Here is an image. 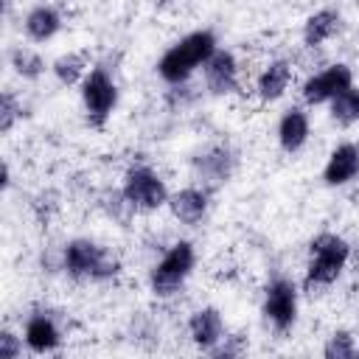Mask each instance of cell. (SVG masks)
<instances>
[{
  "mask_svg": "<svg viewBox=\"0 0 359 359\" xmlns=\"http://www.w3.org/2000/svg\"><path fill=\"white\" fill-rule=\"evenodd\" d=\"M8 62H11L14 73L22 76V79H28V81H36V79L45 73V59H42L36 50L22 48V45L8 53Z\"/></svg>",
  "mask_w": 359,
  "mask_h": 359,
  "instance_id": "obj_21",
  "label": "cell"
},
{
  "mask_svg": "<svg viewBox=\"0 0 359 359\" xmlns=\"http://www.w3.org/2000/svg\"><path fill=\"white\" fill-rule=\"evenodd\" d=\"M22 339H25V348L34 351V353H53L62 345V331H59V325H56V320L50 314L34 311L25 320Z\"/></svg>",
  "mask_w": 359,
  "mask_h": 359,
  "instance_id": "obj_13",
  "label": "cell"
},
{
  "mask_svg": "<svg viewBox=\"0 0 359 359\" xmlns=\"http://www.w3.org/2000/svg\"><path fill=\"white\" fill-rule=\"evenodd\" d=\"M22 28H25V36H28L31 42H48V39H53V36L62 31V14H59L53 6L39 3V6H34V8L25 14Z\"/></svg>",
  "mask_w": 359,
  "mask_h": 359,
  "instance_id": "obj_16",
  "label": "cell"
},
{
  "mask_svg": "<svg viewBox=\"0 0 359 359\" xmlns=\"http://www.w3.org/2000/svg\"><path fill=\"white\" fill-rule=\"evenodd\" d=\"M216 48H219V42H216V34L210 28L191 31L160 56L157 76L165 84H185L199 67H205V62L213 56Z\"/></svg>",
  "mask_w": 359,
  "mask_h": 359,
  "instance_id": "obj_1",
  "label": "cell"
},
{
  "mask_svg": "<svg viewBox=\"0 0 359 359\" xmlns=\"http://www.w3.org/2000/svg\"><path fill=\"white\" fill-rule=\"evenodd\" d=\"M53 76L59 84H81L84 76L90 73V56L84 50H70V53H62L53 65H50Z\"/></svg>",
  "mask_w": 359,
  "mask_h": 359,
  "instance_id": "obj_19",
  "label": "cell"
},
{
  "mask_svg": "<svg viewBox=\"0 0 359 359\" xmlns=\"http://www.w3.org/2000/svg\"><path fill=\"white\" fill-rule=\"evenodd\" d=\"M353 84V70L351 65L345 62H334L317 73H311L303 87H300V95L309 107H320V104H331L342 90H348Z\"/></svg>",
  "mask_w": 359,
  "mask_h": 359,
  "instance_id": "obj_8",
  "label": "cell"
},
{
  "mask_svg": "<svg viewBox=\"0 0 359 359\" xmlns=\"http://www.w3.org/2000/svg\"><path fill=\"white\" fill-rule=\"evenodd\" d=\"M356 353H359L356 339H353V334L345 331V328L334 331V334L325 339V345H323V356H325V359H351V356H356Z\"/></svg>",
  "mask_w": 359,
  "mask_h": 359,
  "instance_id": "obj_22",
  "label": "cell"
},
{
  "mask_svg": "<svg viewBox=\"0 0 359 359\" xmlns=\"http://www.w3.org/2000/svg\"><path fill=\"white\" fill-rule=\"evenodd\" d=\"M196 171L205 180L208 188L210 185H222L233 174V154L224 146H213V149H208L205 154L196 157Z\"/></svg>",
  "mask_w": 359,
  "mask_h": 359,
  "instance_id": "obj_18",
  "label": "cell"
},
{
  "mask_svg": "<svg viewBox=\"0 0 359 359\" xmlns=\"http://www.w3.org/2000/svg\"><path fill=\"white\" fill-rule=\"evenodd\" d=\"M342 25V14L337 8H320L314 14L306 17L303 22V45L309 48H317L323 42H328Z\"/></svg>",
  "mask_w": 359,
  "mask_h": 359,
  "instance_id": "obj_17",
  "label": "cell"
},
{
  "mask_svg": "<svg viewBox=\"0 0 359 359\" xmlns=\"http://www.w3.org/2000/svg\"><path fill=\"white\" fill-rule=\"evenodd\" d=\"M289 81H292V65L286 59H272L261 70V76L255 81V93H258V98L264 104H272V101H278V98L286 95Z\"/></svg>",
  "mask_w": 359,
  "mask_h": 359,
  "instance_id": "obj_15",
  "label": "cell"
},
{
  "mask_svg": "<svg viewBox=\"0 0 359 359\" xmlns=\"http://www.w3.org/2000/svg\"><path fill=\"white\" fill-rule=\"evenodd\" d=\"M208 205H210L208 188H196V185H188V188H182V191L168 196L171 216L180 224H188V227H196L208 216Z\"/></svg>",
  "mask_w": 359,
  "mask_h": 359,
  "instance_id": "obj_12",
  "label": "cell"
},
{
  "mask_svg": "<svg viewBox=\"0 0 359 359\" xmlns=\"http://www.w3.org/2000/svg\"><path fill=\"white\" fill-rule=\"evenodd\" d=\"M79 87H81V104H84L87 123L93 129H104L107 121L112 118L115 107H118V84H115V79L104 67H90V73L84 76V81Z\"/></svg>",
  "mask_w": 359,
  "mask_h": 359,
  "instance_id": "obj_5",
  "label": "cell"
},
{
  "mask_svg": "<svg viewBox=\"0 0 359 359\" xmlns=\"http://www.w3.org/2000/svg\"><path fill=\"white\" fill-rule=\"evenodd\" d=\"M188 334H191V342L199 348V351H213L222 339H224V320H222V311L216 306H202L196 309L191 317H188Z\"/></svg>",
  "mask_w": 359,
  "mask_h": 359,
  "instance_id": "obj_11",
  "label": "cell"
},
{
  "mask_svg": "<svg viewBox=\"0 0 359 359\" xmlns=\"http://www.w3.org/2000/svg\"><path fill=\"white\" fill-rule=\"evenodd\" d=\"M359 177V146L345 140V143H337L325 160V168H323V182L328 188H342L348 182H353Z\"/></svg>",
  "mask_w": 359,
  "mask_h": 359,
  "instance_id": "obj_10",
  "label": "cell"
},
{
  "mask_svg": "<svg viewBox=\"0 0 359 359\" xmlns=\"http://www.w3.org/2000/svg\"><path fill=\"white\" fill-rule=\"evenodd\" d=\"M297 300H300V292H297V283L292 278H272L264 289V303H261V311L266 317V323L278 331V334H286L294 320H297Z\"/></svg>",
  "mask_w": 359,
  "mask_h": 359,
  "instance_id": "obj_7",
  "label": "cell"
},
{
  "mask_svg": "<svg viewBox=\"0 0 359 359\" xmlns=\"http://www.w3.org/2000/svg\"><path fill=\"white\" fill-rule=\"evenodd\" d=\"M121 191L135 210H157V208L168 205V196H171L163 177L149 165H132L123 174Z\"/></svg>",
  "mask_w": 359,
  "mask_h": 359,
  "instance_id": "obj_6",
  "label": "cell"
},
{
  "mask_svg": "<svg viewBox=\"0 0 359 359\" xmlns=\"http://www.w3.org/2000/svg\"><path fill=\"white\" fill-rule=\"evenodd\" d=\"M309 135H311L309 115L300 107H289L278 121V143H280V149L286 154H294L309 143Z\"/></svg>",
  "mask_w": 359,
  "mask_h": 359,
  "instance_id": "obj_14",
  "label": "cell"
},
{
  "mask_svg": "<svg viewBox=\"0 0 359 359\" xmlns=\"http://www.w3.org/2000/svg\"><path fill=\"white\" fill-rule=\"evenodd\" d=\"M351 258V244L337 233H320L309 244V264H306V289L331 286Z\"/></svg>",
  "mask_w": 359,
  "mask_h": 359,
  "instance_id": "obj_2",
  "label": "cell"
},
{
  "mask_svg": "<svg viewBox=\"0 0 359 359\" xmlns=\"http://www.w3.org/2000/svg\"><path fill=\"white\" fill-rule=\"evenodd\" d=\"M196 266V250L191 241H174L149 272V286L157 297H171L182 289Z\"/></svg>",
  "mask_w": 359,
  "mask_h": 359,
  "instance_id": "obj_4",
  "label": "cell"
},
{
  "mask_svg": "<svg viewBox=\"0 0 359 359\" xmlns=\"http://www.w3.org/2000/svg\"><path fill=\"white\" fill-rule=\"evenodd\" d=\"M62 266L67 275L81 280H109L118 275V258L90 238H73L62 250Z\"/></svg>",
  "mask_w": 359,
  "mask_h": 359,
  "instance_id": "obj_3",
  "label": "cell"
},
{
  "mask_svg": "<svg viewBox=\"0 0 359 359\" xmlns=\"http://www.w3.org/2000/svg\"><path fill=\"white\" fill-rule=\"evenodd\" d=\"M22 337L11 334V331H0V356L3 359H17L22 353Z\"/></svg>",
  "mask_w": 359,
  "mask_h": 359,
  "instance_id": "obj_24",
  "label": "cell"
},
{
  "mask_svg": "<svg viewBox=\"0 0 359 359\" xmlns=\"http://www.w3.org/2000/svg\"><path fill=\"white\" fill-rule=\"evenodd\" d=\"M20 118H22V104L14 98L11 90H6V93L0 95V132L8 135Z\"/></svg>",
  "mask_w": 359,
  "mask_h": 359,
  "instance_id": "obj_23",
  "label": "cell"
},
{
  "mask_svg": "<svg viewBox=\"0 0 359 359\" xmlns=\"http://www.w3.org/2000/svg\"><path fill=\"white\" fill-rule=\"evenodd\" d=\"M205 87L210 95H230L238 90V62L227 48H216L202 67Z\"/></svg>",
  "mask_w": 359,
  "mask_h": 359,
  "instance_id": "obj_9",
  "label": "cell"
},
{
  "mask_svg": "<svg viewBox=\"0 0 359 359\" xmlns=\"http://www.w3.org/2000/svg\"><path fill=\"white\" fill-rule=\"evenodd\" d=\"M331 121L339 126H353L359 123V87L351 84L348 90H342L331 104H328Z\"/></svg>",
  "mask_w": 359,
  "mask_h": 359,
  "instance_id": "obj_20",
  "label": "cell"
},
{
  "mask_svg": "<svg viewBox=\"0 0 359 359\" xmlns=\"http://www.w3.org/2000/svg\"><path fill=\"white\" fill-rule=\"evenodd\" d=\"M356 8H359V0H356Z\"/></svg>",
  "mask_w": 359,
  "mask_h": 359,
  "instance_id": "obj_25",
  "label": "cell"
}]
</instances>
